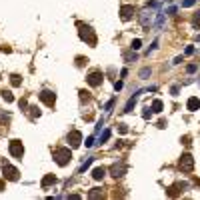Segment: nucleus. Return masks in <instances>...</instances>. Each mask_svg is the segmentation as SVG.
<instances>
[{
  "label": "nucleus",
  "instance_id": "1",
  "mask_svg": "<svg viewBox=\"0 0 200 200\" xmlns=\"http://www.w3.org/2000/svg\"><path fill=\"white\" fill-rule=\"evenodd\" d=\"M70 158H72V152H70L68 148H56V150H54V160H56L60 166H66Z\"/></svg>",
  "mask_w": 200,
  "mask_h": 200
},
{
  "label": "nucleus",
  "instance_id": "2",
  "mask_svg": "<svg viewBox=\"0 0 200 200\" xmlns=\"http://www.w3.org/2000/svg\"><path fill=\"white\" fill-rule=\"evenodd\" d=\"M78 28H80V38L84 40V42H88V44H96V34H94V30H92L90 26L78 24Z\"/></svg>",
  "mask_w": 200,
  "mask_h": 200
},
{
  "label": "nucleus",
  "instance_id": "3",
  "mask_svg": "<svg viewBox=\"0 0 200 200\" xmlns=\"http://www.w3.org/2000/svg\"><path fill=\"white\" fill-rule=\"evenodd\" d=\"M8 150H10V154H12L14 158H20V156L24 154V146H22L20 140H12L10 146H8Z\"/></svg>",
  "mask_w": 200,
  "mask_h": 200
},
{
  "label": "nucleus",
  "instance_id": "4",
  "mask_svg": "<svg viewBox=\"0 0 200 200\" xmlns=\"http://www.w3.org/2000/svg\"><path fill=\"white\" fill-rule=\"evenodd\" d=\"M192 168H194V160L190 154H184L182 158H180V170H184V172H192Z\"/></svg>",
  "mask_w": 200,
  "mask_h": 200
},
{
  "label": "nucleus",
  "instance_id": "5",
  "mask_svg": "<svg viewBox=\"0 0 200 200\" xmlns=\"http://www.w3.org/2000/svg\"><path fill=\"white\" fill-rule=\"evenodd\" d=\"M2 172H4V178L6 180H18V170L10 164H4L2 166Z\"/></svg>",
  "mask_w": 200,
  "mask_h": 200
},
{
  "label": "nucleus",
  "instance_id": "6",
  "mask_svg": "<svg viewBox=\"0 0 200 200\" xmlns=\"http://www.w3.org/2000/svg\"><path fill=\"white\" fill-rule=\"evenodd\" d=\"M38 96H40V100H42L44 104H48V106H52V104H54V100H56V94H54V92H50V90H42Z\"/></svg>",
  "mask_w": 200,
  "mask_h": 200
},
{
  "label": "nucleus",
  "instance_id": "7",
  "mask_svg": "<svg viewBox=\"0 0 200 200\" xmlns=\"http://www.w3.org/2000/svg\"><path fill=\"white\" fill-rule=\"evenodd\" d=\"M80 140H82V134H80L78 130H72V132L68 134V144H70L72 148H76V146H78Z\"/></svg>",
  "mask_w": 200,
  "mask_h": 200
},
{
  "label": "nucleus",
  "instance_id": "8",
  "mask_svg": "<svg viewBox=\"0 0 200 200\" xmlns=\"http://www.w3.org/2000/svg\"><path fill=\"white\" fill-rule=\"evenodd\" d=\"M88 84H90V86H98V84H100V82H102V72H98V70H94V72H90V74H88Z\"/></svg>",
  "mask_w": 200,
  "mask_h": 200
},
{
  "label": "nucleus",
  "instance_id": "9",
  "mask_svg": "<svg viewBox=\"0 0 200 200\" xmlns=\"http://www.w3.org/2000/svg\"><path fill=\"white\" fill-rule=\"evenodd\" d=\"M120 16L122 20H130L134 16V6H120Z\"/></svg>",
  "mask_w": 200,
  "mask_h": 200
},
{
  "label": "nucleus",
  "instance_id": "10",
  "mask_svg": "<svg viewBox=\"0 0 200 200\" xmlns=\"http://www.w3.org/2000/svg\"><path fill=\"white\" fill-rule=\"evenodd\" d=\"M138 20H140V24H142L144 28H148V26H150V22H152V14H150L148 10H144V12L138 16Z\"/></svg>",
  "mask_w": 200,
  "mask_h": 200
},
{
  "label": "nucleus",
  "instance_id": "11",
  "mask_svg": "<svg viewBox=\"0 0 200 200\" xmlns=\"http://www.w3.org/2000/svg\"><path fill=\"white\" fill-rule=\"evenodd\" d=\"M186 106H188V110L194 112V110H198L200 108V100L196 98V96H192V98H188V104H186Z\"/></svg>",
  "mask_w": 200,
  "mask_h": 200
},
{
  "label": "nucleus",
  "instance_id": "12",
  "mask_svg": "<svg viewBox=\"0 0 200 200\" xmlns=\"http://www.w3.org/2000/svg\"><path fill=\"white\" fill-rule=\"evenodd\" d=\"M138 94H142V90H138V92H136V94H134V96H132V98L128 100V104H126V108H124V112H130V110L134 108V104H136V100H138Z\"/></svg>",
  "mask_w": 200,
  "mask_h": 200
},
{
  "label": "nucleus",
  "instance_id": "13",
  "mask_svg": "<svg viewBox=\"0 0 200 200\" xmlns=\"http://www.w3.org/2000/svg\"><path fill=\"white\" fill-rule=\"evenodd\" d=\"M104 174H106V170L100 166V168H94V172H92V178H94V180H102V178H104Z\"/></svg>",
  "mask_w": 200,
  "mask_h": 200
},
{
  "label": "nucleus",
  "instance_id": "14",
  "mask_svg": "<svg viewBox=\"0 0 200 200\" xmlns=\"http://www.w3.org/2000/svg\"><path fill=\"white\" fill-rule=\"evenodd\" d=\"M56 182V174H48L44 180H42V188H48L50 184H54Z\"/></svg>",
  "mask_w": 200,
  "mask_h": 200
},
{
  "label": "nucleus",
  "instance_id": "15",
  "mask_svg": "<svg viewBox=\"0 0 200 200\" xmlns=\"http://www.w3.org/2000/svg\"><path fill=\"white\" fill-rule=\"evenodd\" d=\"M110 172H112V176H116V178H120V176L124 174V166H120V164H114V166L110 168Z\"/></svg>",
  "mask_w": 200,
  "mask_h": 200
},
{
  "label": "nucleus",
  "instance_id": "16",
  "mask_svg": "<svg viewBox=\"0 0 200 200\" xmlns=\"http://www.w3.org/2000/svg\"><path fill=\"white\" fill-rule=\"evenodd\" d=\"M162 24H164V12H158V18H156V22H154V30H160Z\"/></svg>",
  "mask_w": 200,
  "mask_h": 200
},
{
  "label": "nucleus",
  "instance_id": "17",
  "mask_svg": "<svg viewBox=\"0 0 200 200\" xmlns=\"http://www.w3.org/2000/svg\"><path fill=\"white\" fill-rule=\"evenodd\" d=\"M162 108H164V104H162V100H154L152 102V112H162Z\"/></svg>",
  "mask_w": 200,
  "mask_h": 200
},
{
  "label": "nucleus",
  "instance_id": "18",
  "mask_svg": "<svg viewBox=\"0 0 200 200\" xmlns=\"http://www.w3.org/2000/svg\"><path fill=\"white\" fill-rule=\"evenodd\" d=\"M2 98H4L6 102H14V96H12V92H8V90L2 92Z\"/></svg>",
  "mask_w": 200,
  "mask_h": 200
},
{
  "label": "nucleus",
  "instance_id": "19",
  "mask_svg": "<svg viewBox=\"0 0 200 200\" xmlns=\"http://www.w3.org/2000/svg\"><path fill=\"white\" fill-rule=\"evenodd\" d=\"M114 104H116V100H114V98H112V100H108V102H106V106H104V110H106V112H110V110L114 108Z\"/></svg>",
  "mask_w": 200,
  "mask_h": 200
},
{
  "label": "nucleus",
  "instance_id": "20",
  "mask_svg": "<svg viewBox=\"0 0 200 200\" xmlns=\"http://www.w3.org/2000/svg\"><path fill=\"white\" fill-rule=\"evenodd\" d=\"M108 138H110V130H108V128H106V130H104V132H102V134H100V142H106V140H108Z\"/></svg>",
  "mask_w": 200,
  "mask_h": 200
},
{
  "label": "nucleus",
  "instance_id": "21",
  "mask_svg": "<svg viewBox=\"0 0 200 200\" xmlns=\"http://www.w3.org/2000/svg\"><path fill=\"white\" fill-rule=\"evenodd\" d=\"M88 196H90V198H98V196H102V192H100V188H94Z\"/></svg>",
  "mask_w": 200,
  "mask_h": 200
},
{
  "label": "nucleus",
  "instance_id": "22",
  "mask_svg": "<svg viewBox=\"0 0 200 200\" xmlns=\"http://www.w3.org/2000/svg\"><path fill=\"white\" fill-rule=\"evenodd\" d=\"M196 4V0H182V6L184 8H190V6H194Z\"/></svg>",
  "mask_w": 200,
  "mask_h": 200
},
{
  "label": "nucleus",
  "instance_id": "23",
  "mask_svg": "<svg viewBox=\"0 0 200 200\" xmlns=\"http://www.w3.org/2000/svg\"><path fill=\"white\" fill-rule=\"evenodd\" d=\"M192 24H194L196 28L200 26V12H196V14H194V18H192Z\"/></svg>",
  "mask_w": 200,
  "mask_h": 200
},
{
  "label": "nucleus",
  "instance_id": "24",
  "mask_svg": "<svg viewBox=\"0 0 200 200\" xmlns=\"http://www.w3.org/2000/svg\"><path fill=\"white\" fill-rule=\"evenodd\" d=\"M140 46H142V42H140L138 38H136V40H132V50H138Z\"/></svg>",
  "mask_w": 200,
  "mask_h": 200
},
{
  "label": "nucleus",
  "instance_id": "25",
  "mask_svg": "<svg viewBox=\"0 0 200 200\" xmlns=\"http://www.w3.org/2000/svg\"><path fill=\"white\" fill-rule=\"evenodd\" d=\"M84 144H86V146H88V148H90V146H94V136H88V138H86V142H84Z\"/></svg>",
  "mask_w": 200,
  "mask_h": 200
},
{
  "label": "nucleus",
  "instance_id": "26",
  "mask_svg": "<svg viewBox=\"0 0 200 200\" xmlns=\"http://www.w3.org/2000/svg\"><path fill=\"white\" fill-rule=\"evenodd\" d=\"M118 132H120V134H126V132H128L126 124H120V126H118Z\"/></svg>",
  "mask_w": 200,
  "mask_h": 200
},
{
  "label": "nucleus",
  "instance_id": "27",
  "mask_svg": "<svg viewBox=\"0 0 200 200\" xmlns=\"http://www.w3.org/2000/svg\"><path fill=\"white\" fill-rule=\"evenodd\" d=\"M140 76H142V78H146V76H150V68H144V70L140 72Z\"/></svg>",
  "mask_w": 200,
  "mask_h": 200
},
{
  "label": "nucleus",
  "instance_id": "28",
  "mask_svg": "<svg viewBox=\"0 0 200 200\" xmlns=\"http://www.w3.org/2000/svg\"><path fill=\"white\" fill-rule=\"evenodd\" d=\"M12 84H14V86H18V84H20V76H16V74H14V76H12Z\"/></svg>",
  "mask_w": 200,
  "mask_h": 200
},
{
  "label": "nucleus",
  "instance_id": "29",
  "mask_svg": "<svg viewBox=\"0 0 200 200\" xmlns=\"http://www.w3.org/2000/svg\"><path fill=\"white\" fill-rule=\"evenodd\" d=\"M184 54H186V56H190V54H194V48H192V46H188V48L184 50Z\"/></svg>",
  "mask_w": 200,
  "mask_h": 200
},
{
  "label": "nucleus",
  "instance_id": "30",
  "mask_svg": "<svg viewBox=\"0 0 200 200\" xmlns=\"http://www.w3.org/2000/svg\"><path fill=\"white\" fill-rule=\"evenodd\" d=\"M186 70H188V72H190V74H192V72H196V64H190V66H188V68H186Z\"/></svg>",
  "mask_w": 200,
  "mask_h": 200
},
{
  "label": "nucleus",
  "instance_id": "31",
  "mask_svg": "<svg viewBox=\"0 0 200 200\" xmlns=\"http://www.w3.org/2000/svg\"><path fill=\"white\" fill-rule=\"evenodd\" d=\"M134 58H136V54H126V60H128V62H132Z\"/></svg>",
  "mask_w": 200,
  "mask_h": 200
},
{
  "label": "nucleus",
  "instance_id": "32",
  "mask_svg": "<svg viewBox=\"0 0 200 200\" xmlns=\"http://www.w3.org/2000/svg\"><path fill=\"white\" fill-rule=\"evenodd\" d=\"M142 116H144V118H146V120L150 118V108H146V110H144V114H142Z\"/></svg>",
  "mask_w": 200,
  "mask_h": 200
},
{
  "label": "nucleus",
  "instance_id": "33",
  "mask_svg": "<svg viewBox=\"0 0 200 200\" xmlns=\"http://www.w3.org/2000/svg\"><path fill=\"white\" fill-rule=\"evenodd\" d=\"M122 86H124V84H122V80H120V82H116V84H114V88H116V90H122Z\"/></svg>",
  "mask_w": 200,
  "mask_h": 200
},
{
  "label": "nucleus",
  "instance_id": "34",
  "mask_svg": "<svg viewBox=\"0 0 200 200\" xmlns=\"http://www.w3.org/2000/svg\"><path fill=\"white\" fill-rule=\"evenodd\" d=\"M30 110H32V116H34V118H36V116L40 114V112H38V108H30Z\"/></svg>",
  "mask_w": 200,
  "mask_h": 200
}]
</instances>
